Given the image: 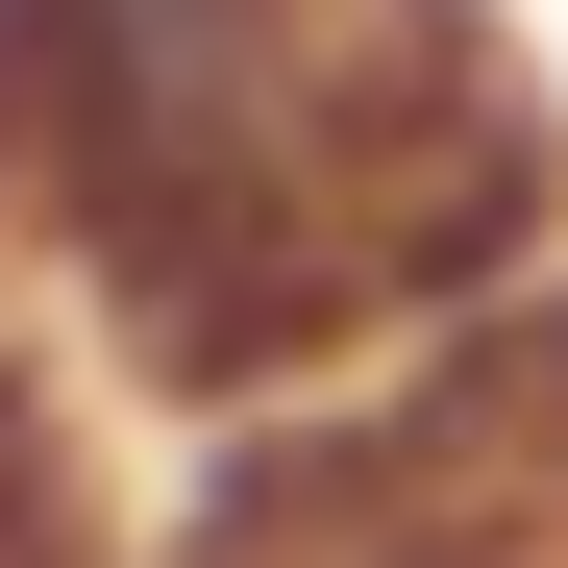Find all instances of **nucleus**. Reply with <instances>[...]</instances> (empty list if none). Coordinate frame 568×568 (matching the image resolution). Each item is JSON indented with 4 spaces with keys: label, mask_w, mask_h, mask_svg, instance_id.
Listing matches in <instances>:
<instances>
[{
    "label": "nucleus",
    "mask_w": 568,
    "mask_h": 568,
    "mask_svg": "<svg viewBox=\"0 0 568 568\" xmlns=\"http://www.w3.org/2000/svg\"><path fill=\"white\" fill-rule=\"evenodd\" d=\"M0 223L173 396H297L519 297L568 149L495 0H0Z\"/></svg>",
    "instance_id": "obj_1"
},
{
    "label": "nucleus",
    "mask_w": 568,
    "mask_h": 568,
    "mask_svg": "<svg viewBox=\"0 0 568 568\" xmlns=\"http://www.w3.org/2000/svg\"><path fill=\"white\" fill-rule=\"evenodd\" d=\"M346 568H495V544H346Z\"/></svg>",
    "instance_id": "obj_2"
}]
</instances>
